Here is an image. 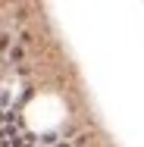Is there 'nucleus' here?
I'll list each match as a JSON object with an SVG mask.
<instances>
[]
</instances>
